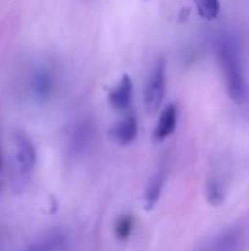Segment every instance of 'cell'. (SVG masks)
<instances>
[{"label":"cell","instance_id":"cell-9","mask_svg":"<svg viewBox=\"0 0 249 251\" xmlns=\"http://www.w3.org/2000/svg\"><path fill=\"white\" fill-rule=\"evenodd\" d=\"M65 247H66V237L62 232L54 231L45 234L43 238L29 244L22 251H62Z\"/></svg>","mask_w":249,"mask_h":251},{"label":"cell","instance_id":"cell-11","mask_svg":"<svg viewBox=\"0 0 249 251\" xmlns=\"http://www.w3.org/2000/svg\"><path fill=\"white\" fill-rule=\"evenodd\" d=\"M92 141V131L90 126L82 125L79 126L73 135H72V141H70V149L73 150V154H82L85 153V150L90 147Z\"/></svg>","mask_w":249,"mask_h":251},{"label":"cell","instance_id":"cell-5","mask_svg":"<svg viewBox=\"0 0 249 251\" xmlns=\"http://www.w3.org/2000/svg\"><path fill=\"white\" fill-rule=\"evenodd\" d=\"M28 94L37 101L48 100L56 90V76L50 68L40 66L31 72L26 82Z\"/></svg>","mask_w":249,"mask_h":251},{"label":"cell","instance_id":"cell-6","mask_svg":"<svg viewBox=\"0 0 249 251\" xmlns=\"http://www.w3.org/2000/svg\"><path fill=\"white\" fill-rule=\"evenodd\" d=\"M132 79L129 75H123L120 78V81L114 85V88L110 90L109 93V103L110 106L117 110V112H123L128 110L132 101Z\"/></svg>","mask_w":249,"mask_h":251},{"label":"cell","instance_id":"cell-3","mask_svg":"<svg viewBox=\"0 0 249 251\" xmlns=\"http://www.w3.org/2000/svg\"><path fill=\"white\" fill-rule=\"evenodd\" d=\"M247 240L248 238L245 228L230 226L203 241L192 251H244Z\"/></svg>","mask_w":249,"mask_h":251},{"label":"cell","instance_id":"cell-12","mask_svg":"<svg viewBox=\"0 0 249 251\" xmlns=\"http://www.w3.org/2000/svg\"><path fill=\"white\" fill-rule=\"evenodd\" d=\"M225 197H226V193H225L223 184L219 179L211 178L207 182V200H208V203L213 206H220L225 201Z\"/></svg>","mask_w":249,"mask_h":251},{"label":"cell","instance_id":"cell-7","mask_svg":"<svg viewBox=\"0 0 249 251\" xmlns=\"http://www.w3.org/2000/svg\"><path fill=\"white\" fill-rule=\"evenodd\" d=\"M113 140L120 146L131 144L138 134V119L135 113H128L122 121H119L110 131Z\"/></svg>","mask_w":249,"mask_h":251},{"label":"cell","instance_id":"cell-4","mask_svg":"<svg viewBox=\"0 0 249 251\" xmlns=\"http://www.w3.org/2000/svg\"><path fill=\"white\" fill-rule=\"evenodd\" d=\"M164 91H166V62L163 57H160L154 65L145 87L144 101L148 113H156L160 109L164 99Z\"/></svg>","mask_w":249,"mask_h":251},{"label":"cell","instance_id":"cell-14","mask_svg":"<svg viewBox=\"0 0 249 251\" xmlns=\"http://www.w3.org/2000/svg\"><path fill=\"white\" fill-rule=\"evenodd\" d=\"M132 229H134V218L132 215H125V216H120L117 221H116V225H114V234H116V238L117 240H128L129 235L132 234Z\"/></svg>","mask_w":249,"mask_h":251},{"label":"cell","instance_id":"cell-1","mask_svg":"<svg viewBox=\"0 0 249 251\" xmlns=\"http://www.w3.org/2000/svg\"><path fill=\"white\" fill-rule=\"evenodd\" d=\"M217 56L230 99L239 104L245 103L248 99V85L236 44L230 38L222 37L217 41Z\"/></svg>","mask_w":249,"mask_h":251},{"label":"cell","instance_id":"cell-8","mask_svg":"<svg viewBox=\"0 0 249 251\" xmlns=\"http://www.w3.org/2000/svg\"><path fill=\"white\" fill-rule=\"evenodd\" d=\"M178 124V107L175 104H169L160 115L154 137L157 141H163L170 137Z\"/></svg>","mask_w":249,"mask_h":251},{"label":"cell","instance_id":"cell-15","mask_svg":"<svg viewBox=\"0 0 249 251\" xmlns=\"http://www.w3.org/2000/svg\"><path fill=\"white\" fill-rule=\"evenodd\" d=\"M3 171V151H1V146H0V172Z\"/></svg>","mask_w":249,"mask_h":251},{"label":"cell","instance_id":"cell-2","mask_svg":"<svg viewBox=\"0 0 249 251\" xmlns=\"http://www.w3.org/2000/svg\"><path fill=\"white\" fill-rule=\"evenodd\" d=\"M37 166V150L26 132L16 129L12 134V182L21 193L29 184Z\"/></svg>","mask_w":249,"mask_h":251},{"label":"cell","instance_id":"cell-10","mask_svg":"<svg viewBox=\"0 0 249 251\" xmlns=\"http://www.w3.org/2000/svg\"><path fill=\"white\" fill-rule=\"evenodd\" d=\"M164 182H166V169L160 168L157 171V174L151 178V181L147 187V191H145V204H147L148 210H151L157 204V201L161 196Z\"/></svg>","mask_w":249,"mask_h":251},{"label":"cell","instance_id":"cell-13","mask_svg":"<svg viewBox=\"0 0 249 251\" xmlns=\"http://www.w3.org/2000/svg\"><path fill=\"white\" fill-rule=\"evenodd\" d=\"M197 10L205 21H213L219 16L220 1L219 0H195Z\"/></svg>","mask_w":249,"mask_h":251}]
</instances>
